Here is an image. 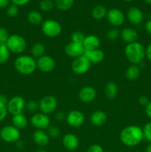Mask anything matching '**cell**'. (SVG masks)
<instances>
[{
	"label": "cell",
	"instance_id": "cell-24",
	"mask_svg": "<svg viewBox=\"0 0 151 152\" xmlns=\"http://www.w3.org/2000/svg\"><path fill=\"white\" fill-rule=\"evenodd\" d=\"M118 93V88L115 82H108L105 87V94L109 99H115Z\"/></svg>",
	"mask_w": 151,
	"mask_h": 152
},
{
	"label": "cell",
	"instance_id": "cell-19",
	"mask_svg": "<svg viewBox=\"0 0 151 152\" xmlns=\"http://www.w3.org/2000/svg\"><path fill=\"white\" fill-rule=\"evenodd\" d=\"M82 45L84 46L85 51L96 50V49L99 48V46L101 45L100 39L96 35L89 34V35L85 37L82 42Z\"/></svg>",
	"mask_w": 151,
	"mask_h": 152
},
{
	"label": "cell",
	"instance_id": "cell-14",
	"mask_svg": "<svg viewBox=\"0 0 151 152\" xmlns=\"http://www.w3.org/2000/svg\"><path fill=\"white\" fill-rule=\"evenodd\" d=\"M65 53L69 57L76 59L78 56L84 55L85 53V50L83 45L81 43L70 42L65 45Z\"/></svg>",
	"mask_w": 151,
	"mask_h": 152
},
{
	"label": "cell",
	"instance_id": "cell-16",
	"mask_svg": "<svg viewBox=\"0 0 151 152\" xmlns=\"http://www.w3.org/2000/svg\"><path fill=\"white\" fill-rule=\"evenodd\" d=\"M62 145L67 150L73 151L78 148L79 145V140L75 134L68 133L62 137Z\"/></svg>",
	"mask_w": 151,
	"mask_h": 152
},
{
	"label": "cell",
	"instance_id": "cell-36",
	"mask_svg": "<svg viewBox=\"0 0 151 152\" xmlns=\"http://www.w3.org/2000/svg\"><path fill=\"white\" fill-rule=\"evenodd\" d=\"M7 15L9 17H15L19 13V7L15 4H9L8 7H7Z\"/></svg>",
	"mask_w": 151,
	"mask_h": 152
},
{
	"label": "cell",
	"instance_id": "cell-35",
	"mask_svg": "<svg viewBox=\"0 0 151 152\" xmlns=\"http://www.w3.org/2000/svg\"><path fill=\"white\" fill-rule=\"evenodd\" d=\"M47 134H48L49 137L50 138H58L61 134V131L57 126H49L48 129H47Z\"/></svg>",
	"mask_w": 151,
	"mask_h": 152
},
{
	"label": "cell",
	"instance_id": "cell-12",
	"mask_svg": "<svg viewBox=\"0 0 151 152\" xmlns=\"http://www.w3.org/2000/svg\"><path fill=\"white\" fill-rule=\"evenodd\" d=\"M85 121V116L79 110L73 109L70 111L66 116V122L70 127L78 128Z\"/></svg>",
	"mask_w": 151,
	"mask_h": 152
},
{
	"label": "cell",
	"instance_id": "cell-9",
	"mask_svg": "<svg viewBox=\"0 0 151 152\" xmlns=\"http://www.w3.org/2000/svg\"><path fill=\"white\" fill-rule=\"evenodd\" d=\"M25 105H26V102L22 96H14L7 101V111L12 116L22 114L25 109Z\"/></svg>",
	"mask_w": 151,
	"mask_h": 152
},
{
	"label": "cell",
	"instance_id": "cell-38",
	"mask_svg": "<svg viewBox=\"0 0 151 152\" xmlns=\"http://www.w3.org/2000/svg\"><path fill=\"white\" fill-rule=\"evenodd\" d=\"M10 36L9 32L5 28L0 27V44H5Z\"/></svg>",
	"mask_w": 151,
	"mask_h": 152
},
{
	"label": "cell",
	"instance_id": "cell-37",
	"mask_svg": "<svg viewBox=\"0 0 151 152\" xmlns=\"http://www.w3.org/2000/svg\"><path fill=\"white\" fill-rule=\"evenodd\" d=\"M25 110L30 113L36 112L37 110H38V102H36L33 100L26 102Z\"/></svg>",
	"mask_w": 151,
	"mask_h": 152
},
{
	"label": "cell",
	"instance_id": "cell-25",
	"mask_svg": "<svg viewBox=\"0 0 151 152\" xmlns=\"http://www.w3.org/2000/svg\"><path fill=\"white\" fill-rule=\"evenodd\" d=\"M141 74V68L139 65L131 64L125 71V77L130 81L137 80Z\"/></svg>",
	"mask_w": 151,
	"mask_h": 152
},
{
	"label": "cell",
	"instance_id": "cell-47",
	"mask_svg": "<svg viewBox=\"0 0 151 152\" xmlns=\"http://www.w3.org/2000/svg\"><path fill=\"white\" fill-rule=\"evenodd\" d=\"M10 0H0V9L6 8L9 6Z\"/></svg>",
	"mask_w": 151,
	"mask_h": 152
},
{
	"label": "cell",
	"instance_id": "cell-7",
	"mask_svg": "<svg viewBox=\"0 0 151 152\" xmlns=\"http://www.w3.org/2000/svg\"><path fill=\"white\" fill-rule=\"evenodd\" d=\"M57 106L58 100L53 95H46L38 102V110L47 115L54 112Z\"/></svg>",
	"mask_w": 151,
	"mask_h": 152
},
{
	"label": "cell",
	"instance_id": "cell-23",
	"mask_svg": "<svg viewBox=\"0 0 151 152\" xmlns=\"http://www.w3.org/2000/svg\"><path fill=\"white\" fill-rule=\"evenodd\" d=\"M12 125L19 130L23 129L27 127L28 124V120L26 116L24 115L23 113L19 114H16L12 117Z\"/></svg>",
	"mask_w": 151,
	"mask_h": 152
},
{
	"label": "cell",
	"instance_id": "cell-21",
	"mask_svg": "<svg viewBox=\"0 0 151 152\" xmlns=\"http://www.w3.org/2000/svg\"><path fill=\"white\" fill-rule=\"evenodd\" d=\"M107 120V115L102 110H96L91 114L90 117V121L94 126H102L105 124Z\"/></svg>",
	"mask_w": 151,
	"mask_h": 152
},
{
	"label": "cell",
	"instance_id": "cell-15",
	"mask_svg": "<svg viewBox=\"0 0 151 152\" xmlns=\"http://www.w3.org/2000/svg\"><path fill=\"white\" fill-rule=\"evenodd\" d=\"M96 91L93 86H86L80 89L78 92V98L84 103H90L93 102L96 97Z\"/></svg>",
	"mask_w": 151,
	"mask_h": 152
},
{
	"label": "cell",
	"instance_id": "cell-8",
	"mask_svg": "<svg viewBox=\"0 0 151 152\" xmlns=\"http://www.w3.org/2000/svg\"><path fill=\"white\" fill-rule=\"evenodd\" d=\"M90 66H91V63L84 54L73 59L71 63L72 71L77 75H83L88 72Z\"/></svg>",
	"mask_w": 151,
	"mask_h": 152
},
{
	"label": "cell",
	"instance_id": "cell-26",
	"mask_svg": "<svg viewBox=\"0 0 151 152\" xmlns=\"http://www.w3.org/2000/svg\"><path fill=\"white\" fill-rule=\"evenodd\" d=\"M46 48L45 46L43 43L41 42H36L31 47L30 49V53L31 56L34 58V59H38V58L44 56L45 53Z\"/></svg>",
	"mask_w": 151,
	"mask_h": 152
},
{
	"label": "cell",
	"instance_id": "cell-46",
	"mask_svg": "<svg viewBox=\"0 0 151 152\" xmlns=\"http://www.w3.org/2000/svg\"><path fill=\"white\" fill-rule=\"evenodd\" d=\"M145 30H146L147 33L151 36V19H149L145 23Z\"/></svg>",
	"mask_w": 151,
	"mask_h": 152
},
{
	"label": "cell",
	"instance_id": "cell-52",
	"mask_svg": "<svg viewBox=\"0 0 151 152\" xmlns=\"http://www.w3.org/2000/svg\"><path fill=\"white\" fill-rule=\"evenodd\" d=\"M136 152H139V151H136Z\"/></svg>",
	"mask_w": 151,
	"mask_h": 152
},
{
	"label": "cell",
	"instance_id": "cell-20",
	"mask_svg": "<svg viewBox=\"0 0 151 152\" xmlns=\"http://www.w3.org/2000/svg\"><path fill=\"white\" fill-rule=\"evenodd\" d=\"M120 37L127 44L136 42L139 37L137 31L132 28H124L120 31Z\"/></svg>",
	"mask_w": 151,
	"mask_h": 152
},
{
	"label": "cell",
	"instance_id": "cell-1",
	"mask_svg": "<svg viewBox=\"0 0 151 152\" xmlns=\"http://www.w3.org/2000/svg\"><path fill=\"white\" fill-rule=\"evenodd\" d=\"M119 139L125 146H137L144 140L143 131L142 128L136 125L126 126L120 132Z\"/></svg>",
	"mask_w": 151,
	"mask_h": 152
},
{
	"label": "cell",
	"instance_id": "cell-31",
	"mask_svg": "<svg viewBox=\"0 0 151 152\" xmlns=\"http://www.w3.org/2000/svg\"><path fill=\"white\" fill-rule=\"evenodd\" d=\"M39 8L44 12H50L53 9L55 3L52 0H41L39 1Z\"/></svg>",
	"mask_w": 151,
	"mask_h": 152
},
{
	"label": "cell",
	"instance_id": "cell-30",
	"mask_svg": "<svg viewBox=\"0 0 151 152\" xmlns=\"http://www.w3.org/2000/svg\"><path fill=\"white\" fill-rule=\"evenodd\" d=\"M10 51L6 44H0V64H4L9 60Z\"/></svg>",
	"mask_w": 151,
	"mask_h": 152
},
{
	"label": "cell",
	"instance_id": "cell-32",
	"mask_svg": "<svg viewBox=\"0 0 151 152\" xmlns=\"http://www.w3.org/2000/svg\"><path fill=\"white\" fill-rule=\"evenodd\" d=\"M85 37V34L83 32L79 31H76L73 32L72 34H71V42L82 44Z\"/></svg>",
	"mask_w": 151,
	"mask_h": 152
},
{
	"label": "cell",
	"instance_id": "cell-28",
	"mask_svg": "<svg viewBox=\"0 0 151 152\" xmlns=\"http://www.w3.org/2000/svg\"><path fill=\"white\" fill-rule=\"evenodd\" d=\"M28 20L31 25H38L43 22V17L41 13L37 10H31L28 13Z\"/></svg>",
	"mask_w": 151,
	"mask_h": 152
},
{
	"label": "cell",
	"instance_id": "cell-49",
	"mask_svg": "<svg viewBox=\"0 0 151 152\" xmlns=\"http://www.w3.org/2000/svg\"><path fill=\"white\" fill-rule=\"evenodd\" d=\"M36 152H47V151L44 149H43V148H39V149L37 150Z\"/></svg>",
	"mask_w": 151,
	"mask_h": 152
},
{
	"label": "cell",
	"instance_id": "cell-10",
	"mask_svg": "<svg viewBox=\"0 0 151 152\" xmlns=\"http://www.w3.org/2000/svg\"><path fill=\"white\" fill-rule=\"evenodd\" d=\"M30 125L36 130H45L50 124V119L48 115L41 112L34 113L30 120Z\"/></svg>",
	"mask_w": 151,
	"mask_h": 152
},
{
	"label": "cell",
	"instance_id": "cell-42",
	"mask_svg": "<svg viewBox=\"0 0 151 152\" xmlns=\"http://www.w3.org/2000/svg\"><path fill=\"white\" fill-rule=\"evenodd\" d=\"M66 116L67 114H65L62 111H58L56 114V115H55V118H56V120L57 121L62 122L64 120H66Z\"/></svg>",
	"mask_w": 151,
	"mask_h": 152
},
{
	"label": "cell",
	"instance_id": "cell-45",
	"mask_svg": "<svg viewBox=\"0 0 151 152\" xmlns=\"http://www.w3.org/2000/svg\"><path fill=\"white\" fill-rule=\"evenodd\" d=\"M145 113L147 116L151 120V101H150L147 105L145 106Z\"/></svg>",
	"mask_w": 151,
	"mask_h": 152
},
{
	"label": "cell",
	"instance_id": "cell-29",
	"mask_svg": "<svg viewBox=\"0 0 151 152\" xmlns=\"http://www.w3.org/2000/svg\"><path fill=\"white\" fill-rule=\"evenodd\" d=\"M75 0H55V5L62 11H67L73 7Z\"/></svg>",
	"mask_w": 151,
	"mask_h": 152
},
{
	"label": "cell",
	"instance_id": "cell-33",
	"mask_svg": "<svg viewBox=\"0 0 151 152\" xmlns=\"http://www.w3.org/2000/svg\"><path fill=\"white\" fill-rule=\"evenodd\" d=\"M106 37L110 41H115L120 37V31L117 29V28H113L107 32Z\"/></svg>",
	"mask_w": 151,
	"mask_h": 152
},
{
	"label": "cell",
	"instance_id": "cell-5",
	"mask_svg": "<svg viewBox=\"0 0 151 152\" xmlns=\"http://www.w3.org/2000/svg\"><path fill=\"white\" fill-rule=\"evenodd\" d=\"M41 31L45 37L56 38L62 32V27L58 21L55 19H46L41 23Z\"/></svg>",
	"mask_w": 151,
	"mask_h": 152
},
{
	"label": "cell",
	"instance_id": "cell-44",
	"mask_svg": "<svg viewBox=\"0 0 151 152\" xmlns=\"http://www.w3.org/2000/svg\"><path fill=\"white\" fill-rule=\"evenodd\" d=\"M145 56H146L147 59L151 62V42L145 48Z\"/></svg>",
	"mask_w": 151,
	"mask_h": 152
},
{
	"label": "cell",
	"instance_id": "cell-40",
	"mask_svg": "<svg viewBox=\"0 0 151 152\" xmlns=\"http://www.w3.org/2000/svg\"><path fill=\"white\" fill-rule=\"evenodd\" d=\"M86 152H105L103 148L99 144H93L91 145L87 149Z\"/></svg>",
	"mask_w": 151,
	"mask_h": 152
},
{
	"label": "cell",
	"instance_id": "cell-54",
	"mask_svg": "<svg viewBox=\"0 0 151 152\" xmlns=\"http://www.w3.org/2000/svg\"><path fill=\"white\" fill-rule=\"evenodd\" d=\"M109 152H112V151H109Z\"/></svg>",
	"mask_w": 151,
	"mask_h": 152
},
{
	"label": "cell",
	"instance_id": "cell-4",
	"mask_svg": "<svg viewBox=\"0 0 151 152\" xmlns=\"http://www.w3.org/2000/svg\"><path fill=\"white\" fill-rule=\"evenodd\" d=\"M5 44L10 53L14 54H21L26 50L27 48L26 40L19 34L10 35Z\"/></svg>",
	"mask_w": 151,
	"mask_h": 152
},
{
	"label": "cell",
	"instance_id": "cell-22",
	"mask_svg": "<svg viewBox=\"0 0 151 152\" xmlns=\"http://www.w3.org/2000/svg\"><path fill=\"white\" fill-rule=\"evenodd\" d=\"M84 55L87 56V58L89 59L91 64L100 63L105 59V52L101 50L100 48L90 50V51H85Z\"/></svg>",
	"mask_w": 151,
	"mask_h": 152
},
{
	"label": "cell",
	"instance_id": "cell-11",
	"mask_svg": "<svg viewBox=\"0 0 151 152\" xmlns=\"http://www.w3.org/2000/svg\"><path fill=\"white\" fill-rule=\"evenodd\" d=\"M106 18L110 25L113 26L114 28L121 26L125 20V16L123 12L116 7H113L107 10Z\"/></svg>",
	"mask_w": 151,
	"mask_h": 152
},
{
	"label": "cell",
	"instance_id": "cell-3",
	"mask_svg": "<svg viewBox=\"0 0 151 152\" xmlns=\"http://www.w3.org/2000/svg\"><path fill=\"white\" fill-rule=\"evenodd\" d=\"M15 69L22 75H30L37 69L36 59L31 55H20L14 60Z\"/></svg>",
	"mask_w": 151,
	"mask_h": 152
},
{
	"label": "cell",
	"instance_id": "cell-50",
	"mask_svg": "<svg viewBox=\"0 0 151 152\" xmlns=\"http://www.w3.org/2000/svg\"><path fill=\"white\" fill-rule=\"evenodd\" d=\"M144 1L147 3V4H151V0H144Z\"/></svg>",
	"mask_w": 151,
	"mask_h": 152
},
{
	"label": "cell",
	"instance_id": "cell-2",
	"mask_svg": "<svg viewBox=\"0 0 151 152\" xmlns=\"http://www.w3.org/2000/svg\"><path fill=\"white\" fill-rule=\"evenodd\" d=\"M124 55L127 61L131 64L140 65L146 57L145 47L138 41L127 44L124 48Z\"/></svg>",
	"mask_w": 151,
	"mask_h": 152
},
{
	"label": "cell",
	"instance_id": "cell-43",
	"mask_svg": "<svg viewBox=\"0 0 151 152\" xmlns=\"http://www.w3.org/2000/svg\"><path fill=\"white\" fill-rule=\"evenodd\" d=\"M149 99L146 96H141L139 98V103L141 105H143V106H146L147 105L149 102Z\"/></svg>",
	"mask_w": 151,
	"mask_h": 152
},
{
	"label": "cell",
	"instance_id": "cell-13",
	"mask_svg": "<svg viewBox=\"0 0 151 152\" xmlns=\"http://www.w3.org/2000/svg\"><path fill=\"white\" fill-rule=\"evenodd\" d=\"M36 66L41 72L50 73L56 68V61L51 56L44 54L36 59Z\"/></svg>",
	"mask_w": 151,
	"mask_h": 152
},
{
	"label": "cell",
	"instance_id": "cell-48",
	"mask_svg": "<svg viewBox=\"0 0 151 152\" xmlns=\"http://www.w3.org/2000/svg\"><path fill=\"white\" fill-rule=\"evenodd\" d=\"M145 152H151V143H149V145L146 147Z\"/></svg>",
	"mask_w": 151,
	"mask_h": 152
},
{
	"label": "cell",
	"instance_id": "cell-51",
	"mask_svg": "<svg viewBox=\"0 0 151 152\" xmlns=\"http://www.w3.org/2000/svg\"><path fill=\"white\" fill-rule=\"evenodd\" d=\"M122 1H127V2H129V1H133V0H122Z\"/></svg>",
	"mask_w": 151,
	"mask_h": 152
},
{
	"label": "cell",
	"instance_id": "cell-39",
	"mask_svg": "<svg viewBox=\"0 0 151 152\" xmlns=\"http://www.w3.org/2000/svg\"><path fill=\"white\" fill-rule=\"evenodd\" d=\"M8 111L7 108V104L2 102H0V122L5 120L7 117Z\"/></svg>",
	"mask_w": 151,
	"mask_h": 152
},
{
	"label": "cell",
	"instance_id": "cell-53",
	"mask_svg": "<svg viewBox=\"0 0 151 152\" xmlns=\"http://www.w3.org/2000/svg\"><path fill=\"white\" fill-rule=\"evenodd\" d=\"M0 96H1V94H0Z\"/></svg>",
	"mask_w": 151,
	"mask_h": 152
},
{
	"label": "cell",
	"instance_id": "cell-41",
	"mask_svg": "<svg viewBox=\"0 0 151 152\" xmlns=\"http://www.w3.org/2000/svg\"><path fill=\"white\" fill-rule=\"evenodd\" d=\"M10 1H11L12 4L19 7V6L26 5L30 1V0H10Z\"/></svg>",
	"mask_w": 151,
	"mask_h": 152
},
{
	"label": "cell",
	"instance_id": "cell-27",
	"mask_svg": "<svg viewBox=\"0 0 151 152\" xmlns=\"http://www.w3.org/2000/svg\"><path fill=\"white\" fill-rule=\"evenodd\" d=\"M107 10L106 7L105 6L102 5V4H98V5L95 6L91 10V15L96 20H102L104 18L106 17Z\"/></svg>",
	"mask_w": 151,
	"mask_h": 152
},
{
	"label": "cell",
	"instance_id": "cell-17",
	"mask_svg": "<svg viewBox=\"0 0 151 152\" xmlns=\"http://www.w3.org/2000/svg\"><path fill=\"white\" fill-rule=\"evenodd\" d=\"M127 19L132 25H138L143 21L144 14L139 7H132L127 10Z\"/></svg>",
	"mask_w": 151,
	"mask_h": 152
},
{
	"label": "cell",
	"instance_id": "cell-34",
	"mask_svg": "<svg viewBox=\"0 0 151 152\" xmlns=\"http://www.w3.org/2000/svg\"><path fill=\"white\" fill-rule=\"evenodd\" d=\"M142 131H143L144 139L151 143V121L148 122L144 125Z\"/></svg>",
	"mask_w": 151,
	"mask_h": 152
},
{
	"label": "cell",
	"instance_id": "cell-18",
	"mask_svg": "<svg viewBox=\"0 0 151 152\" xmlns=\"http://www.w3.org/2000/svg\"><path fill=\"white\" fill-rule=\"evenodd\" d=\"M50 137L45 130H36L33 134V140L38 146L43 148L48 145Z\"/></svg>",
	"mask_w": 151,
	"mask_h": 152
},
{
	"label": "cell",
	"instance_id": "cell-6",
	"mask_svg": "<svg viewBox=\"0 0 151 152\" xmlns=\"http://www.w3.org/2000/svg\"><path fill=\"white\" fill-rule=\"evenodd\" d=\"M21 137L20 130L13 125H8L1 128L0 130V138L7 143H13L19 140Z\"/></svg>",
	"mask_w": 151,
	"mask_h": 152
}]
</instances>
